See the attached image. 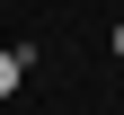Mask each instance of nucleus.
<instances>
[{
    "label": "nucleus",
    "instance_id": "obj_1",
    "mask_svg": "<svg viewBox=\"0 0 124 115\" xmlns=\"http://www.w3.org/2000/svg\"><path fill=\"white\" fill-rule=\"evenodd\" d=\"M27 62H36V44H9V53H0V97H9V89L27 80Z\"/></svg>",
    "mask_w": 124,
    "mask_h": 115
},
{
    "label": "nucleus",
    "instance_id": "obj_2",
    "mask_svg": "<svg viewBox=\"0 0 124 115\" xmlns=\"http://www.w3.org/2000/svg\"><path fill=\"white\" fill-rule=\"evenodd\" d=\"M115 62H124V27H115Z\"/></svg>",
    "mask_w": 124,
    "mask_h": 115
}]
</instances>
